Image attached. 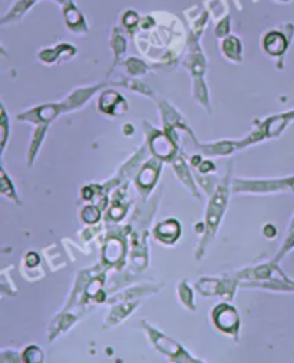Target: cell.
I'll use <instances>...</instances> for the list:
<instances>
[{"label": "cell", "instance_id": "6da1fadb", "mask_svg": "<svg viewBox=\"0 0 294 363\" xmlns=\"http://www.w3.org/2000/svg\"><path fill=\"white\" fill-rule=\"evenodd\" d=\"M52 2L56 4L61 9H64L65 6L75 4V0H52ZM38 4H39V0H15V4L2 16V21H0V22H2V25H9V23L19 22Z\"/></svg>", "mask_w": 294, "mask_h": 363}, {"label": "cell", "instance_id": "7a4b0ae2", "mask_svg": "<svg viewBox=\"0 0 294 363\" xmlns=\"http://www.w3.org/2000/svg\"><path fill=\"white\" fill-rule=\"evenodd\" d=\"M294 33V30H291L290 33H284L281 30H268L264 36H263V49L271 55V56H281L285 53V50L288 49L290 40H291V35Z\"/></svg>", "mask_w": 294, "mask_h": 363}, {"label": "cell", "instance_id": "3957f363", "mask_svg": "<svg viewBox=\"0 0 294 363\" xmlns=\"http://www.w3.org/2000/svg\"><path fill=\"white\" fill-rule=\"evenodd\" d=\"M62 15H64V21L67 28L72 32V33H86L89 30L88 22L82 13V11L77 6V4L68 5L62 9Z\"/></svg>", "mask_w": 294, "mask_h": 363}, {"label": "cell", "instance_id": "277c9868", "mask_svg": "<svg viewBox=\"0 0 294 363\" xmlns=\"http://www.w3.org/2000/svg\"><path fill=\"white\" fill-rule=\"evenodd\" d=\"M221 50L225 57H228L230 60H234V62H240L243 57V43L237 36L234 35H228L224 38L221 43Z\"/></svg>", "mask_w": 294, "mask_h": 363}, {"label": "cell", "instance_id": "5b68a950", "mask_svg": "<svg viewBox=\"0 0 294 363\" xmlns=\"http://www.w3.org/2000/svg\"><path fill=\"white\" fill-rule=\"evenodd\" d=\"M62 55H68V56H74L75 55V46L68 45V43H62L55 48H49V49H43L39 53V59L42 62L46 64H52L57 57H61Z\"/></svg>", "mask_w": 294, "mask_h": 363}, {"label": "cell", "instance_id": "8992f818", "mask_svg": "<svg viewBox=\"0 0 294 363\" xmlns=\"http://www.w3.org/2000/svg\"><path fill=\"white\" fill-rule=\"evenodd\" d=\"M215 322L221 329L232 330L235 326H237L239 318H237V313L234 312V309L228 306H221L215 311Z\"/></svg>", "mask_w": 294, "mask_h": 363}, {"label": "cell", "instance_id": "52a82bcc", "mask_svg": "<svg viewBox=\"0 0 294 363\" xmlns=\"http://www.w3.org/2000/svg\"><path fill=\"white\" fill-rule=\"evenodd\" d=\"M180 234V225L175 220H168L165 223H162L161 225H158L157 228V235L164 240L165 243H171Z\"/></svg>", "mask_w": 294, "mask_h": 363}, {"label": "cell", "instance_id": "ba28073f", "mask_svg": "<svg viewBox=\"0 0 294 363\" xmlns=\"http://www.w3.org/2000/svg\"><path fill=\"white\" fill-rule=\"evenodd\" d=\"M123 253H124V245L120 240H116V238L108 240V243L105 246V252H103L106 262H109V263L118 262L123 257Z\"/></svg>", "mask_w": 294, "mask_h": 363}, {"label": "cell", "instance_id": "9c48e42d", "mask_svg": "<svg viewBox=\"0 0 294 363\" xmlns=\"http://www.w3.org/2000/svg\"><path fill=\"white\" fill-rule=\"evenodd\" d=\"M121 25L128 32H134L141 25V18H140L138 12L134 9L124 11L123 16H121Z\"/></svg>", "mask_w": 294, "mask_h": 363}, {"label": "cell", "instance_id": "30bf717a", "mask_svg": "<svg viewBox=\"0 0 294 363\" xmlns=\"http://www.w3.org/2000/svg\"><path fill=\"white\" fill-rule=\"evenodd\" d=\"M152 150H154V152L157 155H159L162 158H166V157H169L172 154L174 147H172V144H171V141L168 138L159 135V137H157L152 141Z\"/></svg>", "mask_w": 294, "mask_h": 363}, {"label": "cell", "instance_id": "8fae6325", "mask_svg": "<svg viewBox=\"0 0 294 363\" xmlns=\"http://www.w3.org/2000/svg\"><path fill=\"white\" fill-rule=\"evenodd\" d=\"M123 98L118 95L116 92H112V91H108L105 94H102L101 99H99V105H101V109L105 111V112H113V108L116 106V102H121Z\"/></svg>", "mask_w": 294, "mask_h": 363}, {"label": "cell", "instance_id": "7c38bea8", "mask_svg": "<svg viewBox=\"0 0 294 363\" xmlns=\"http://www.w3.org/2000/svg\"><path fill=\"white\" fill-rule=\"evenodd\" d=\"M111 45L113 46V50H115V55H116V56H120L121 53L125 52L127 40H125V38L123 36V33H121L120 30H118V29H113V32H112Z\"/></svg>", "mask_w": 294, "mask_h": 363}, {"label": "cell", "instance_id": "4fadbf2b", "mask_svg": "<svg viewBox=\"0 0 294 363\" xmlns=\"http://www.w3.org/2000/svg\"><path fill=\"white\" fill-rule=\"evenodd\" d=\"M155 178H157V171L152 167H147L140 175V183L142 187H149L154 184Z\"/></svg>", "mask_w": 294, "mask_h": 363}, {"label": "cell", "instance_id": "5bb4252c", "mask_svg": "<svg viewBox=\"0 0 294 363\" xmlns=\"http://www.w3.org/2000/svg\"><path fill=\"white\" fill-rule=\"evenodd\" d=\"M230 30H231V16H224L218 23H217V26H215V36L217 38H225V36H228V33H230Z\"/></svg>", "mask_w": 294, "mask_h": 363}, {"label": "cell", "instance_id": "9a60e30c", "mask_svg": "<svg viewBox=\"0 0 294 363\" xmlns=\"http://www.w3.org/2000/svg\"><path fill=\"white\" fill-rule=\"evenodd\" d=\"M127 67H128V69H130V72H131L132 75H140V74H144V72H145V65L141 62V60H138V59H135V57H131V59L128 60Z\"/></svg>", "mask_w": 294, "mask_h": 363}, {"label": "cell", "instance_id": "2e32d148", "mask_svg": "<svg viewBox=\"0 0 294 363\" xmlns=\"http://www.w3.org/2000/svg\"><path fill=\"white\" fill-rule=\"evenodd\" d=\"M82 217L88 223H95L99 218V211L95 207H86Z\"/></svg>", "mask_w": 294, "mask_h": 363}, {"label": "cell", "instance_id": "e0dca14e", "mask_svg": "<svg viewBox=\"0 0 294 363\" xmlns=\"http://www.w3.org/2000/svg\"><path fill=\"white\" fill-rule=\"evenodd\" d=\"M33 262H36V263H38V257H36L35 255H30V256L28 257V264H30V266H32V263H33Z\"/></svg>", "mask_w": 294, "mask_h": 363}, {"label": "cell", "instance_id": "ac0fdd59", "mask_svg": "<svg viewBox=\"0 0 294 363\" xmlns=\"http://www.w3.org/2000/svg\"><path fill=\"white\" fill-rule=\"evenodd\" d=\"M276 2H280V4H288V2H291V0H276Z\"/></svg>", "mask_w": 294, "mask_h": 363}]
</instances>
